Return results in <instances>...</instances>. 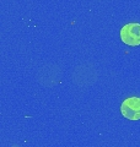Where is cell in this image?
<instances>
[{
  "label": "cell",
  "instance_id": "obj_1",
  "mask_svg": "<svg viewBox=\"0 0 140 147\" xmlns=\"http://www.w3.org/2000/svg\"><path fill=\"white\" fill-rule=\"evenodd\" d=\"M120 39L129 47L140 45V24L132 22V24L124 25L120 30Z\"/></svg>",
  "mask_w": 140,
  "mask_h": 147
},
{
  "label": "cell",
  "instance_id": "obj_2",
  "mask_svg": "<svg viewBox=\"0 0 140 147\" xmlns=\"http://www.w3.org/2000/svg\"><path fill=\"white\" fill-rule=\"evenodd\" d=\"M120 113L128 120H140V98L129 97L123 100Z\"/></svg>",
  "mask_w": 140,
  "mask_h": 147
}]
</instances>
